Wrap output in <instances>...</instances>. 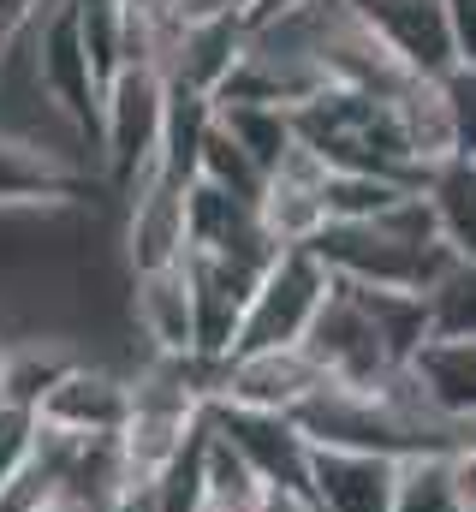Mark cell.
Wrapping results in <instances>:
<instances>
[{"instance_id":"4fadbf2b","label":"cell","mask_w":476,"mask_h":512,"mask_svg":"<svg viewBox=\"0 0 476 512\" xmlns=\"http://www.w3.org/2000/svg\"><path fill=\"white\" fill-rule=\"evenodd\" d=\"M393 459L310 447V507L316 512H387L393 507Z\"/></svg>"},{"instance_id":"277c9868","label":"cell","mask_w":476,"mask_h":512,"mask_svg":"<svg viewBox=\"0 0 476 512\" xmlns=\"http://www.w3.org/2000/svg\"><path fill=\"white\" fill-rule=\"evenodd\" d=\"M322 298H328V268L316 262V251H310V245H304V251H280L262 268V280H256L250 304H244V322H238V340H233L227 358L298 346V340L310 334Z\"/></svg>"},{"instance_id":"603a6c76","label":"cell","mask_w":476,"mask_h":512,"mask_svg":"<svg viewBox=\"0 0 476 512\" xmlns=\"http://www.w3.org/2000/svg\"><path fill=\"white\" fill-rule=\"evenodd\" d=\"M429 304H435V328H471L476 334V268H453L429 292Z\"/></svg>"},{"instance_id":"e0dca14e","label":"cell","mask_w":476,"mask_h":512,"mask_svg":"<svg viewBox=\"0 0 476 512\" xmlns=\"http://www.w3.org/2000/svg\"><path fill=\"white\" fill-rule=\"evenodd\" d=\"M215 126L227 131L262 173H274L286 161V149L298 143L292 137V114L286 108H262V102H215Z\"/></svg>"},{"instance_id":"484cf974","label":"cell","mask_w":476,"mask_h":512,"mask_svg":"<svg viewBox=\"0 0 476 512\" xmlns=\"http://www.w3.org/2000/svg\"><path fill=\"white\" fill-rule=\"evenodd\" d=\"M262 512H316V507H310L304 495H274V489H268V501H262Z\"/></svg>"},{"instance_id":"9a60e30c","label":"cell","mask_w":476,"mask_h":512,"mask_svg":"<svg viewBox=\"0 0 476 512\" xmlns=\"http://www.w3.org/2000/svg\"><path fill=\"white\" fill-rule=\"evenodd\" d=\"M393 126H399L411 161H417L423 173L459 155V149H453V114H447L441 78H411V84L393 96Z\"/></svg>"},{"instance_id":"7a4b0ae2","label":"cell","mask_w":476,"mask_h":512,"mask_svg":"<svg viewBox=\"0 0 476 512\" xmlns=\"http://www.w3.org/2000/svg\"><path fill=\"white\" fill-rule=\"evenodd\" d=\"M292 137H298L328 173H375V179L423 185V167L411 161L405 137L393 126V102H375V96L322 84L310 102L292 108Z\"/></svg>"},{"instance_id":"d4e9b609","label":"cell","mask_w":476,"mask_h":512,"mask_svg":"<svg viewBox=\"0 0 476 512\" xmlns=\"http://www.w3.org/2000/svg\"><path fill=\"white\" fill-rule=\"evenodd\" d=\"M447 483H453L459 507L476 512V441H465V447H453V453H447Z\"/></svg>"},{"instance_id":"6da1fadb","label":"cell","mask_w":476,"mask_h":512,"mask_svg":"<svg viewBox=\"0 0 476 512\" xmlns=\"http://www.w3.org/2000/svg\"><path fill=\"white\" fill-rule=\"evenodd\" d=\"M310 251H316V262L334 280L381 286V292H417V298H429L453 274V256L441 251V239H435L423 191L393 203L375 221H328Z\"/></svg>"},{"instance_id":"4316f807","label":"cell","mask_w":476,"mask_h":512,"mask_svg":"<svg viewBox=\"0 0 476 512\" xmlns=\"http://www.w3.org/2000/svg\"><path fill=\"white\" fill-rule=\"evenodd\" d=\"M108 512H155V495H149V489H131V495H125V501H114Z\"/></svg>"},{"instance_id":"5b68a950","label":"cell","mask_w":476,"mask_h":512,"mask_svg":"<svg viewBox=\"0 0 476 512\" xmlns=\"http://www.w3.org/2000/svg\"><path fill=\"white\" fill-rule=\"evenodd\" d=\"M203 423L215 441H227L238 459L250 465V477L274 495H304L310 501V441L292 429V417L274 411H244V405H203Z\"/></svg>"},{"instance_id":"7c38bea8","label":"cell","mask_w":476,"mask_h":512,"mask_svg":"<svg viewBox=\"0 0 476 512\" xmlns=\"http://www.w3.org/2000/svg\"><path fill=\"white\" fill-rule=\"evenodd\" d=\"M411 382L417 393L453 417V423H476V334L471 328H435L417 352H411Z\"/></svg>"},{"instance_id":"52a82bcc","label":"cell","mask_w":476,"mask_h":512,"mask_svg":"<svg viewBox=\"0 0 476 512\" xmlns=\"http://www.w3.org/2000/svg\"><path fill=\"white\" fill-rule=\"evenodd\" d=\"M322 382V370L310 364L304 346H280V352H250V358H227L215 370V393L221 405H244V411H274L292 417Z\"/></svg>"},{"instance_id":"ba28073f","label":"cell","mask_w":476,"mask_h":512,"mask_svg":"<svg viewBox=\"0 0 476 512\" xmlns=\"http://www.w3.org/2000/svg\"><path fill=\"white\" fill-rule=\"evenodd\" d=\"M36 417L60 435H119L131 417V376H119L108 364H78L42 393Z\"/></svg>"},{"instance_id":"d6986e66","label":"cell","mask_w":476,"mask_h":512,"mask_svg":"<svg viewBox=\"0 0 476 512\" xmlns=\"http://www.w3.org/2000/svg\"><path fill=\"white\" fill-rule=\"evenodd\" d=\"M197 179H203V185H215V191H227V197H238V203H262V191H268V173H262V167H256V161H250V155H244L221 126L203 137Z\"/></svg>"},{"instance_id":"30bf717a","label":"cell","mask_w":476,"mask_h":512,"mask_svg":"<svg viewBox=\"0 0 476 512\" xmlns=\"http://www.w3.org/2000/svg\"><path fill=\"white\" fill-rule=\"evenodd\" d=\"M346 6L417 78H441L453 66V36H447V6L441 0H346Z\"/></svg>"},{"instance_id":"2e32d148","label":"cell","mask_w":476,"mask_h":512,"mask_svg":"<svg viewBox=\"0 0 476 512\" xmlns=\"http://www.w3.org/2000/svg\"><path fill=\"white\" fill-rule=\"evenodd\" d=\"M215 131V102L197 90H173L167 84V114H161V149H155V173L167 185H191L197 179V155L203 137Z\"/></svg>"},{"instance_id":"ac0fdd59","label":"cell","mask_w":476,"mask_h":512,"mask_svg":"<svg viewBox=\"0 0 476 512\" xmlns=\"http://www.w3.org/2000/svg\"><path fill=\"white\" fill-rule=\"evenodd\" d=\"M423 185H405V179H375V173H328L322 185V209L328 221H375L387 215L393 203L417 197Z\"/></svg>"},{"instance_id":"7402d4cb","label":"cell","mask_w":476,"mask_h":512,"mask_svg":"<svg viewBox=\"0 0 476 512\" xmlns=\"http://www.w3.org/2000/svg\"><path fill=\"white\" fill-rule=\"evenodd\" d=\"M441 96H447V114H453V149L465 161H476V66H447Z\"/></svg>"},{"instance_id":"ffe728a7","label":"cell","mask_w":476,"mask_h":512,"mask_svg":"<svg viewBox=\"0 0 476 512\" xmlns=\"http://www.w3.org/2000/svg\"><path fill=\"white\" fill-rule=\"evenodd\" d=\"M387 512H465L453 483H447V453H417L399 459L393 471V507Z\"/></svg>"},{"instance_id":"8fae6325","label":"cell","mask_w":476,"mask_h":512,"mask_svg":"<svg viewBox=\"0 0 476 512\" xmlns=\"http://www.w3.org/2000/svg\"><path fill=\"white\" fill-rule=\"evenodd\" d=\"M125 310H131V334L149 346L143 358H197V316H191L185 268L131 274Z\"/></svg>"},{"instance_id":"cb8c5ba5","label":"cell","mask_w":476,"mask_h":512,"mask_svg":"<svg viewBox=\"0 0 476 512\" xmlns=\"http://www.w3.org/2000/svg\"><path fill=\"white\" fill-rule=\"evenodd\" d=\"M441 6L453 36V66H476V0H441Z\"/></svg>"},{"instance_id":"44dd1931","label":"cell","mask_w":476,"mask_h":512,"mask_svg":"<svg viewBox=\"0 0 476 512\" xmlns=\"http://www.w3.org/2000/svg\"><path fill=\"white\" fill-rule=\"evenodd\" d=\"M30 453H36V411H24V405H6V399H0V495L24 477Z\"/></svg>"},{"instance_id":"5bb4252c","label":"cell","mask_w":476,"mask_h":512,"mask_svg":"<svg viewBox=\"0 0 476 512\" xmlns=\"http://www.w3.org/2000/svg\"><path fill=\"white\" fill-rule=\"evenodd\" d=\"M423 203H429L435 239L453 256V268H476V161L453 155V161L429 167L423 173Z\"/></svg>"},{"instance_id":"3957f363","label":"cell","mask_w":476,"mask_h":512,"mask_svg":"<svg viewBox=\"0 0 476 512\" xmlns=\"http://www.w3.org/2000/svg\"><path fill=\"white\" fill-rule=\"evenodd\" d=\"M161 114H167V78L155 66H119V78L102 90V143H96V173L119 197L161 179L155 173Z\"/></svg>"},{"instance_id":"9c48e42d","label":"cell","mask_w":476,"mask_h":512,"mask_svg":"<svg viewBox=\"0 0 476 512\" xmlns=\"http://www.w3.org/2000/svg\"><path fill=\"white\" fill-rule=\"evenodd\" d=\"M125 274H161V268H179L191 251V233H185V185H167V179H149L143 191L125 197Z\"/></svg>"},{"instance_id":"8992f818","label":"cell","mask_w":476,"mask_h":512,"mask_svg":"<svg viewBox=\"0 0 476 512\" xmlns=\"http://www.w3.org/2000/svg\"><path fill=\"white\" fill-rule=\"evenodd\" d=\"M185 286H191V316H197V358L203 364H227L244 322V304L262 280V268L238 262V256H215V251H185Z\"/></svg>"}]
</instances>
